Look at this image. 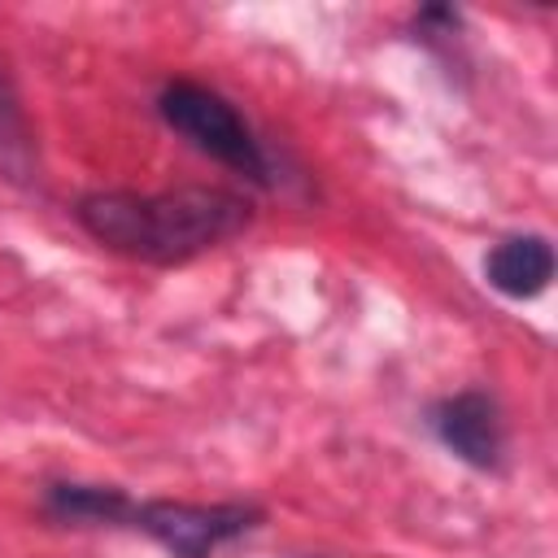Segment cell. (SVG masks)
I'll list each match as a JSON object with an SVG mask.
<instances>
[{
    "mask_svg": "<svg viewBox=\"0 0 558 558\" xmlns=\"http://www.w3.org/2000/svg\"><path fill=\"white\" fill-rule=\"evenodd\" d=\"M92 240L153 266L192 262L248 227V205L222 187L174 192H92L74 205Z\"/></svg>",
    "mask_w": 558,
    "mask_h": 558,
    "instance_id": "6da1fadb",
    "label": "cell"
},
{
    "mask_svg": "<svg viewBox=\"0 0 558 558\" xmlns=\"http://www.w3.org/2000/svg\"><path fill=\"white\" fill-rule=\"evenodd\" d=\"M432 432L436 440L462 458L475 471H497L501 466V449H506V432H501V410L488 392H453L432 410Z\"/></svg>",
    "mask_w": 558,
    "mask_h": 558,
    "instance_id": "277c9868",
    "label": "cell"
},
{
    "mask_svg": "<svg viewBox=\"0 0 558 558\" xmlns=\"http://www.w3.org/2000/svg\"><path fill=\"white\" fill-rule=\"evenodd\" d=\"M262 523L257 506L244 501H135L131 527L153 536L170 558H209L222 545L248 536Z\"/></svg>",
    "mask_w": 558,
    "mask_h": 558,
    "instance_id": "3957f363",
    "label": "cell"
},
{
    "mask_svg": "<svg viewBox=\"0 0 558 558\" xmlns=\"http://www.w3.org/2000/svg\"><path fill=\"white\" fill-rule=\"evenodd\" d=\"M44 510L57 523L100 527V523H131L135 501L113 484H52L44 497Z\"/></svg>",
    "mask_w": 558,
    "mask_h": 558,
    "instance_id": "8992f818",
    "label": "cell"
},
{
    "mask_svg": "<svg viewBox=\"0 0 558 558\" xmlns=\"http://www.w3.org/2000/svg\"><path fill=\"white\" fill-rule=\"evenodd\" d=\"M0 166L13 174H26V166H31V135H26L17 96L4 74H0Z\"/></svg>",
    "mask_w": 558,
    "mask_h": 558,
    "instance_id": "52a82bcc",
    "label": "cell"
},
{
    "mask_svg": "<svg viewBox=\"0 0 558 558\" xmlns=\"http://www.w3.org/2000/svg\"><path fill=\"white\" fill-rule=\"evenodd\" d=\"M484 279L510 296V301H527V296H541L554 279V244L536 231L527 235H506L488 248L484 257Z\"/></svg>",
    "mask_w": 558,
    "mask_h": 558,
    "instance_id": "5b68a950",
    "label": "cell"
},
{
    "mask_svg": "<svg viewBox=\"0 0 558 558\" xmlns=\"http://www.w3.org/2000/svg\"><path fill=\"white\" fill-rule=\"evenodd\" d=\"M157 113L196 153L222 161L227 170H235V174H244L253 183L270 179V161H266L262 140L240 118V109L227 96H218L214 87L192 83V78H170L161 87V96H157Z\"/></svg>",
    "mask_w": 558,
    "mask_h": 558,
    "instance_id": "7a4b0ae2",
    "label": "cell"
}]
</instances>
